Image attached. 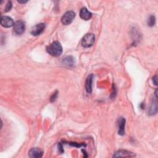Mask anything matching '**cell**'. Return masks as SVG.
<instances>
[{
	"instance_id": "1",
	"label": "cell",
	"mask_w": 158,
	"mask_h": 158,
	"mask_svg": "<svg viewBox=\"0 0 158 158\" xmlns=\"http://www.w3.org/2000/svg\"><path fill=\"white\" fill-rule=\"evenodd\" d=\"M46 51L48 53L53 57H59L62 52V47L59 41H56L47 47Z\"/></svg>"
},
{
	"instance_id": "2",
	"label": "cell",
	"mask_w": 158,
	"mask_h": 158,
	"mask_svg": "<svg viewBox=\"0 0 158 158\" xmlns=\"http://www.w3.org/2000/svg\"><path fill=\"white\" fill-rule=\"evenodd\" d=\"M95 37L93 34H88L83 37L82 40V45L85 48L91 47L94 42Z\"/></svg>"
},
{
	"instance_id": "3",
	"label": "cell",
	"mask_w": 158,
	"mask_h": 158,
	"mask_svg": "<svg viewBox=\"0 0 158 158\" xmlns=\"http://www.w3.org/2000/svg\"><path fill=\"white\" fill-rule=\"evenodd\" d=\"M76 14L74 12L67 11L62 17L61 22L64 25H67L70 24L73 22V20H74Z\"/></svg>"
},
{
	"instance_id": "4",
	"label": "cell",
	"mask_w": 158,
	"mask_h": 158,
	"mask_svg": "<svg viewBox=\"0 0 158 158\" xmlns=\"http://www.w3.org/2000/svg\"><path fill=\"white\" fill-rule=\"evenodd\" d=\"M25 29V24L22 20H18L14 25V31L17 35L22 34Z\"/></svg>"
},
{
	"instance_id": "5",
	"label": "cell",
	"mask_w": 158,
	"mask_h": 158,
	"mask_svg": "<svg viewBox=\"0 0 158 158\" xmlns=\"http://www.w3.org/2000/svg\"><path fill=\"white\" fill-rule=\"evenodd\" d=\"M45 28V24L44 23H41L34 26L31 31V34L34 36H38L43 32Z\"/></svg>"
},
{
	"instance_id": "6",
	"label": "cell",
	"mask_w": 158,
	"mask_h": 158,
	"mask_svg": "<svg viewBox=\"0 0 158 158\" xmlns=\"http://www.w3.org/2000/svg\"><path fill=\"white\" fill-rule=\"evenodd\" d=\"M14 20L8 16H2L1 17V25L5 28H9L14 26Z\"/></svg>"
},
{
	"instance_id": "7",
	"label": "cell",
	"mask_w": 158,
	"mask_h": 158,
	"mask_svg": "<svg viewBox=\"0 0 158 158\" xmlns=\"http://www.w3.org/2000/svg\"><path fill=\"white\" fill-rule=\"evenodd\" d=\"M136 155L129 151L127 150H119L118 151L115 152L114 154L113 155L114 157H135Z\"/></svg>"
},
{
	"instance_id": "8",
	"label": "cell",
	"mask_w": 158,
	"mask_h": 158,
	"mask_svg": "<svg viewBox=\"0 0 158 158\" xmlns=\"http://www.w3.org/2000/svg\"><path fill=\"white\" fill-rule=\"evenodd\" d=\"M43 152L38 148H31L28 152V156L32 158H40L43 156Z\"/></svg>"
},
{
	"instance_id": "9",
	"label": "cell",
	"mask_w": 158,
	"mask_h": 158,
	"mask_svg": "<svg viewBox=\"0 0 158 158\" xmlns=\"http://www.w3.org/2000/svg\"><path fill=\"white\" fill-rule=\"evenodd\" d=\"M92 16V14L89 12L88 9L85 7H83L80 12V17L81 19L85 20H88L91 19Z\"/></svg>"
},
{
	"instance_id": "10",
	"label": "cell",
	"mask_w": 158,
	"mask_h": 158,
	"mask_svg": "<svg viewBox=\"0 0 158 158\" xmlns=\"http://www.w3.org/2000/svg\"><path fill=\"white\" fill-rule=\"evenodd\" d=\"M125 118L121 117L118 120V133L120 135H124L125 134Z\"/></svg>"
},
{
	"instance_id": "11",
	"label": "cell",
	"mask_w": 158,
	"mask_h": 158,
	"mask_svg": "<svg viewBox=\"0 0 158 158\" xmlns=\"http://www.w3.org/2000/svg\"><path fill=\"white\" fill-rule=\"evenodd\" d=\"M93 75L90 74L88 76L86 82H85V88L88 93H91L92 92V82H93Z\"/></svg>"
},
{
	"instance_id": "12",
	"label": "cell",
	"mask_w": 158,
	"mask_h": 158,
	"mask_svg": "<svg viewBox=\"0 0 158 158\" xmlns=\"http://www.w3.org/2000/svg\"><path fill=\"white\" fill-rule=\"evenodd\" d=\"M62 63L68 67H72L75 64V59L71 56H68L62 60Z\"/></svg>"
},
{
	"instance_id": "13",
	"label": "cell",
	"mask_w": 158,
	"mask_h": 158,
	"mask_svg": "<svg viewBox=\"0 0 158 158\" xmlns=\"http://www.w3.org/2000/svg\"><path fill=\"white\" fill-rule=\"evenodd\" d=\"M157 112V98H156V100L153 101L151 104L148 113L150 115H153V114H156Z\"/></svg>"
},
{
	"instance_id": "14",
	"label": "cell",
	"mask_w": 158,
	"mask_h": 158,
	"mask_svg": "<svg viewBox=\"0 0 158 158\" xmlns=\"http://www.w3.org/2000/svg\"><path fill=\"white\" fill-rule=\"evenodd\" d=\"M156 23V18L155 16L153 15H151L149 17L148 19V20H147V24H148V25L149 27H153Z\"/></svg>"
},
{
	"instance_id": "15",
	"label": "cell",
	"mask_w": 158,
	"mask_h": 158,
	"mask_svg": "<svg viewBox=\"0 0 158 158\" xmlns=\"http://www.w3.org/2000/svg\"><path fill=\"white\" fill-rule=\"evenodd\" d=\"M69 145H70V146H72L77 147V148H80V147H82V146H84V147L86 146V145H85V144H79V143H73V142H70V143H69Z\"/></svg>"
},
{
	"instance_id": "16",
	"label": "cell",
	"mask_w": 158,
	"mask_h": 158,
	"mask_svg": "<svg viewBox=\"0 0 158 158\" xmlns=\"http://www.w3.org/2000/svg\"><path fill=\"white\" fill-rule=\"evenodd\" d=\"M12 3L11 1H8L6 5V7H5V12H8L9 10H10V9H11L12 8Z\"/></svg>"
},
{
	"instance_id": "17",
	"label": "cell",
	"mask_w": 158,
	"mask_h": 158,
	"mask_svg": "<svg viewBox=\"0 0 158 158\" xmlns=\"http://www.w3.org/2000/svg\"><path fill=\"white\" fill-rule=\"evenodd\" d=\"M58 91H56L55 93H54L53 94H52V95L51 96V97L50 98L51 102H54L56 100V98L58 97Z\"/></svg>"
},
{
	"instance_id": "18",
	"label": "cell",
	"mask_w": 158,
	"mask_h": 158,
	"mask_svg": "<svg viewBox=\"0 0 158 158\" xmlns=\"http://www.w3.org/2000/svg\"><path fill=\"white\" fill-rule=\"evenodd\" d=\"M113 87H114V88H112V93H111V97L112 98H115V95H116V89H115V86L114 85H113Z\"/></svg>"
},
{
	"instance_id": "19",
	"label": "cell",
	"mask_w": 158,
	"mask_h": 158,
	"mask_svg": "<svg viewBox=\"0 0 158 158\" xmlns=\"http://www.w3.org/2000/svg\"><path fill=\"white\" fill-rule=\"evenodd\" d=\"M58 148H59V152H61V153H63V152H64V150H63V147H62V144L61 143H59V144H58Z\"/></svg>"
},
{
	"instance_id": "20",
	"label": "cell",
	"mask_w": 158,
	"mask_h": 158,
	"mask_svg": "<svg viewBox=\"0 0 158 158\" xmlns=\"http://www.w3.org/2000/svg\"><path fill=\"white\" fill-rule=\"evenodd\" d=\"M157 76L156 75L153 78V82L155 85H157Z\"/></svg>"
},
{
	"instance_id": "21",
	"label": "cell",
	"mask_w": 158,
	"mask_h": 158,
	"mask_svg": "<svg viewBox=\"0 0 158 158\" xmlns=\"http://www.w3.org/2000/svg\"><path fill=\"white\" fill-rule=\"evenodd\" d=\"M27 2V1H18V3H20V4H25Z\"/></svg>"
}]
</instances>
